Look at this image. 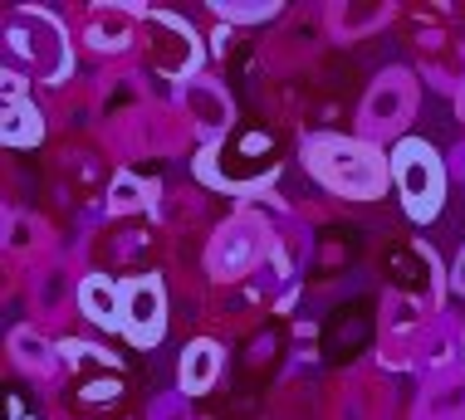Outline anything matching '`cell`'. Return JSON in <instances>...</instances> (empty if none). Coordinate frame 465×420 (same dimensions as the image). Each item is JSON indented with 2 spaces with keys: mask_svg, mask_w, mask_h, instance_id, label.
<instances>
[{
  "mask_svg": "<svg viewBox=\"0 0 465 420\" xmlns=\"http://www.w3.org/2000/svg\"><path fill=\"white\" fill-rule=\"evenodd\" d=\"M304 167L343 200H377L392 181V161L362 137L313 132L304 137Z\"/></svg>",
  "mask_w": 465,
  "mask_h": 420,
  "instance_id": "6da1fadb",
  "label": "cell"
},
{
  "mask_svg": "<svg viewBox=\"0 0 465 420\" xmlns=\"http://www.w3.org/2000/svg\"><path fill=\"white\" fill-rule=\"evenodd\" d=\"M5 69L10 73L30 69V79L59 88L74 73L69 30L40 5H10L5 10Z\"/></svg>",
  "mask_w": 465,
  "mask_h": 420,
  "instance_id": "7a4b0ae2",
  "label": "cell"
},
{
  "mask_svg": "<svg viewBox=\"0 0 465 420\" xmlns=\"http://www.w3.org/2000/svg\"><path fill=\"white\" fill-rule=\"evenodd\" d=\"M392 176H397V190H401V200H407L411 220H436V215H441L446 167H441V157H436L431 142L401 137L397 151H392Z\"/></svg>",
  "mask_w": 465,
  "mask_h": 420,
  "instance_id": "3957f363",
  "label": "cell"
},
{
  "mask_svg": "<svg viewBox=\"0 0 465 420\" xmlns=\"http://www.w3.org/2000/svg\"><path fill=\"white\" fill-rule=\"evenodd\" d=\"M143 30H147V69L172 83H192L201 69V34L192 24L172 10H147Z\"/></svg>",
  "mask_w": 465,
  "mask_h": 420,
  "instance_id": "277c9868",
  "label": "cell"
},
{
  "mask_svg": "<svg viewBox=\"0 0 465 420\" xmlns=\"http://www.w3.org/2000/svg\"><path fill=\"white\" fill-rule=\"evenodd\" d=\"M417 112V73L411 69H382L368 88L358 108V122H362V142H377V137H397L401 127L411 122Z\"/></svg>",
  "mask_w": 465,
  "mask_h": 420,
  "instance_id": "5b68a950",
  "label": "cell"
},
{
  "mask_svg": "<svg viewBox=\"0 0 465 420\" xmlns=\"http://www.w3.org/2000/svg\"><path fill=\"white\" fill-rule=\"evenodd\" d=\"M270 254V230L255 215H231L206 245V269L211 278H241L245 269H255Z\"/></svg>",
  "mask_w": 465,
  "mask_h": 420,
  "instance_id": "8992f818",
  "label": "cell"
},
{
  "mask_svg": "<svg viewBox=\"0 0 465 420\" xmlns=\"http://www.w3.org/2000/svg\"><path fill=\"white\" fill-rule=\"evenodd\" d=\"M123 333L133 347H157L167 333V294L157 278H128L123 284Z\"/></svg>",
  "mask_w": 465,
  "mask_h": 420,
  "instance_id": "52a82bcc",
  "label": "cell"
},
{
  "mask_svg": "<svg viewBox=\"0 0 465 420\" xmlns=\"http://www.w3.org/2000/svg\"><path fill=\"white\" fill-rule=\"evenodd\" d=\"M177 108H182L186 127L201 132V137H225V132H231V122H235L231 93H225L216 79H201V73H196L192 83L177 88Z\"/></svg>",
  "mask_w": 465,
  "mask_h": 420,
  "instance_id": "ba28073f",
  "label": "cell"
},
{
  "mask_svg": "<svg viewBox=\"0 0 465 420\" xmlns=\"http://www.w3.org/2000/svg\"><path fill=\"white\" fill-rule=\"evenodd\" d=\"M411 366L426 376H441V372H456L465 366V327L456 317H431V323L421 327V337L411 342Z\"/></svg>",
  "mask_w": 465,
  "mask_h": 420,
  "instance_id": "9c48e42d",
  "label": "cell"
},
{
  "mask_svg": "<svg viewBox=\"0 0 465 420\" xmlns=\"http://www.w3.org/2000/svg\"><path fill=\"white\" fill-rule=\"evenodd\" d=\"M147 5H137V0H123V5H104L89 15V30H84V40H89L94 54H128V49L137 44V24H143Z\"/></svg>",
  "mask_w": 465,
  "mask_h": 420,
  "instance_id": "30bf717a",
  "label": "cell"
},
{
  "mask_svg": "<svg viewBox=\"0 0 465 420\" xmlns=\"http://www.w3.org/2000/svg\"><path fill=\"white\" fill-rule=\"evenodd\" d=\"M417 420H465V366L426 376L421 401H417Z\"/></svg>",
  "mask_w": 465,
  "mask_h": 420,
  "instance_id": "8fae6325",
  "label": "cell"
},
{
  "mask_svg": "<svg viewBox=\"0 0 465 420\" xmlns=\"http://www.w3.org/2000/svg\"><path fill=\"white\" fill-rule=\"evenodd\" d=\"M79 313L89 317L94 327H108V333H118L123 327V284L108 274H89L79 284Z\"/></svg>",
  "mask_w": 465,
  "mask_h": 420,
  "instance_id": "7c38bea8",
  "label": "cell"
},
{
  "mask_svg": "<svg viewBox=\"0 0 465 420\" xmlns=\"http://www.w3.org/2000/svg\"><path fill=\"white\" fill-rule=\"evenodd\" d=\"M221 372H225V352L211 337H196L192 347L182 352V366H177L182 396H206V391L221 381Z\"/></svg>",
  "mask_w": 465,
  "mask_h": 420,
  "instance_id": "4fadbf2b",
  "label": "cell"
},
{
  "mask_svg": "<svg viewBox=\"0 0 465 420\" xmlns=\"http://www.w3.org/2000/svg\"><path fill=\"white\" fill-rule=\"evenodd\" d=\"M417 49H421V73L436 88H460L465 83V44H450L441 34H421Z\"/></svg>",
  "mask_w": 465,
  "mask_h": 420,
  "instance_id": "5bb4252c",
  "label": "cell"
},
{
  "mask_svg": "<svg viewBox=\"0 0 465 420\" xmlns=\"http://www.w3.org/2000/svg\"><path fill=\"white\" fill-rule=\"evenodd\" d=\"M392 20V5H329L323 10V24L333 30V40L353 44L362 34L382 30V24Z\"/></svg>",
  "mask_w": 465,
  "mask_h": 420,
  "instance_id": "9a60e30c",
  "label": "cell"
},
{
  "mask_svg": "<svg viewBox=\"0 0 465 420\" xmlns=\"http://www.w3.org/2000/svg\"><path fill=\"white\" fill-rule=\"evenodd\" d=\"M5 147H40L45 142V112L30 103V93L5 98V127H0Z\"/></svg>",
  "mask_w": 465,
  "mask_h": 420,
  "instance_id": "2e32d148",
  "label": "cell"
},
{
  "mask_svg": "<svg viewBox=\"0 0 465 420\" xmlns=\"http://www.w3.org/2000/svg\"><path fill=\"white\" fill-rule=\"evenodd\" d=\"M421 327H426V303L417 294H401V288H392V294L382 298V333L392 337V342H401V337L417 342Z\"/></svg>",
  "mask_w": 465,
  "mask_h": 420,
  "instance_id": "e0dca14e",
  "label": "cell"
},
{
  "mask_svg": "<svg viewBox=\"0 0 465 420\" xmlns=\"http://www.w3.org/2000/svg\"><path fill=\"white\" fill-rule=\"evenodd\" d=\"M10 352H15V366H25V372L40 376V381H49L59 372V362H64V352L49 347L35 327H15V333H10Z\"/></svg>",
  "mask_w": 465,
  "mask_h": 420,
  "instance_id": "ac0fdd59",
  "label": "cell"
},
{
  "mask_svg": "<svg viewBox=\"0 0 465 420\" xmlns=\"http://www.w3.org/2000/svg\"><path fill=\"white\" fill-rule=\"evenodd\" d=\"M30 303L40 317H59L69 308V274L59 269V264H49V269H40L30 278Z\"/></svg>",
  "mask_w": 465,
  "mask_h": 420,
  "instance_id": "d6986e66",
  "label": "cell"
},
{
  "mask_svg": "<svg viewBox=\"0 0 465 420\" xmlns=\"http://www.w3.org/2000/svg\"><path fill=\"white\" fill-rule=\"evenodd\" d=\"M147 200H153V186L143 181V176L133 171H118L104 190V206L108 215H133V210H147Z\"/></svg>",
  "mask_w": 465,
  "mask_h": 420,
  "instance_id": "ffe728a7",
  "label": "cell"
},
{
  "mask_svg": "<svg viewBox=\"0 0 465 420\" xmlns=\"http://www.w3.org/2000/svg\"><path fill=\"white\" fill-rule=\"evenodd\" d=\"M211 15L225 24H270L280 20V0H211Z\"/></svg>",
  "mask_w": 465,
  "mask_h": 420,
  "instance_id": "44dd1931",
  "label": "cell"
},
{
  "mask_svg": "<svg viewBox=\"0 0 465 420\" xmlns=\"http://www.w3.org/2000/svg\"><path fill=\"white\" fill-rule=\"evenodd\" d=\"M35 235H40V220H30V215H20V210L5 215V249H10V254L35 249V245H40Z\"/></svg>",
  "mask_w": 465,
  "mask_h": 420,
  "instance_id": "7402d4cb",
  "label": "cell"
},
{
  "mask_svg": "<svg viewBox=\"0 0 465 420\" xmlns=\"http://www.w3.org/2000/svg\"><path fill=\"white\" fill-rule=\"evenodd\" d=\"M186 401H192V396H162L153 411H147V420H196Z\"/></svg>",
  "mask_w": 465,
  "mask_h": 420,
  "instance_id": "603a6c76",
  "label": "cell"
},
{
  "mask_svg": "<svg viewBox=\"0 0 465 420\" xmlns=\"http://www.w3.org/2000/svg\"><path fill=\"white\" fill-rule=\"evenodd\" d=\"M338 420H372L368 415V396H358V391H353V396H343V401H338Z\"/></svg>",
  "mask_w": 465,
  "mask_h": 420,
  "instance_id": "cb8c5ba5",
  "label": "cell"
},
{
  "mask_svg": "<svg viewBox=\"0 0 465 420\" xmlns=\"http://www.w3.org/2000/svg\"><path fill=\"white\" fill-rule=\"evenodd\" d=\"M450 288H456V294L465 298V249L456 254V264H450Z\"/></svg>",
  "mask_w": 465,
  "mask_h": 420,
  "instance_id": "d4e9b609",
  "label": "cell"
},
{
  "mask_svg": "<svg viewBox=\"0 0 465 420\" xmlns=\"http://www.w3.org/2000/svg\"><path fill=\"white\" fill-rule=\"evenodd\" d=\"M450 167H456V176H460V181H465V142H460L456 151H450Z\"/></svg>",
  "mask_w": 465,
  "mask_h": 420,
  "instance_id": "484cf974",
  "label": "cell"
},
{
  "mask_svg": "<svg viewBox=\"0 0 465 420\" xmlns=\"http://www.w3.org/2000/svg\"><path fill=\"white\" fill-rule=\"evenodd\" d=\"M456 112H460V122H465V88H460V98H456Z\"/></svg>",
  "mask_w": 465,
  "mask_h": 420,
  "instance_id": "4316f807",
  "label": "cell"
}]
</instances>
